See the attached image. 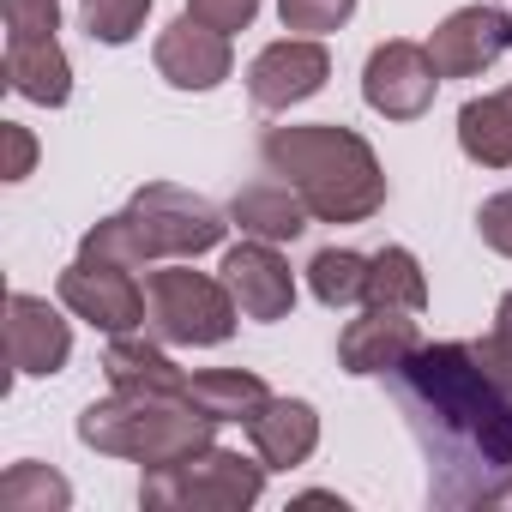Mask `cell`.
I'll return each instance as SVG.
<instances>
[{"label":"cell","mask_w":512,"mask_h":512,"mask_svg":"<svg viewBox=\"0 0 512 512\" xmlns=\"http://www.w3.org/2000/svg\"><path fill=\"white\" fill-rule=\"evenodd\" d=\"M392 392L428 458V494L440 506H494L512 476V386L488 374L476 344H422Z\"/></svg>","instance_id":"6da1fadb"},{"label":"cell","mask_w":512,"mask_h":512,"mask_svg":"<svg viewBox=\"0 0 512 512\" xmlns=\"http://www.w3.org/2000/svg\"><path fill=\"white\" fill-rule=\"evenodd\" d=\"M260 163L284 175L320 223H368L386 205V169L374 145L338 121L308 127H272L260 139Z\"/></svg>","instance_id":"7a4b0ae2"},{"label":"cell","mask_w":512,"mask_h":512,"mask_svg":"<svg viewBox=\"0 0 512 512\" xmlns=\"http://www.w3.org/2000/svg\"><path fill=\"white\" fill-rule=\"evenodd\" d=\"M211 416L187 398V392H109L97 404H85L79 416V440L103 458H127V464H175L199 446H211Z\"/></svg>","instance_id":"3957f363"},{"label":"cell","mask_w":512,"mask_h":512,"mask_svg":"<svg viewBox=\"0 0 512 512\" xmlns=\"http://www.w3.org/2000/svg\"><path fill=\"white\" fill-rule=\"evenodd\" d=\"M260 494H266V458L253 464L223 446H199L175 464L145 470L139 482V506L151 512H241Z\"/></svg>","instance_id":"277c9868"},{"label":"cell","mask_w":512,"mask_h":512,"mask_svg":"<svg viewBox=\"0 0 512 512\" xmlns=\"http://www.w3.org/2000/svg\"><path fill=\"white\" fill-rule=\"evenodd\" d=\"M241 308L229 296L223 278H205L181 260L157 266L145 278V326L163 338V344H187V350H211L235 332Z\"/></svg>","instance_id":"5b68a950"},{"label":"cell","mask_w":512,"mask_h":512,"mask_svg":"<svg viewBox=\"0 0 512 512\" xmlns=\"http://www.w3.org/2000/svg\"><path fill=\"white\" fill-rule=\"evenodd\" d=\"M127 217L139 223L151 260H199V253H211L223 241V211L175 181H151L127 199Z\"/></svg>","instance_id":"8992f818"},{"label":"cell","mask_w":512,"mask_h":512,"mask_svg":"<svg viewBox=\"0 0 512 512\" xmlns=\"http://www.w3.org/2000/svg\"><path fill=\"white\" fill-rule=\"evenodd\" d=\"M434 91H440V67H434L428 43L392 37L362 67V103L386 121H422L434 109Z\"/></svg>","instance_id":"52a82bcc"},{"label":"cell","mask_w":512,"mask_h":512,"mask_svg":"<svg viewBox=\"0 0 512 512\" xmlns=\"http://www.w3.org/2000/svg\"><path fill=\"white\" fill-rule=\"evenodd\" d=\"M61 308L73 320H91L97 332H139L145 326V284H133L127 266H103V260H79L61 272Z\"/></svg>","instance_id":"ba28073f"},{"label":"cell","mask_w":512,"mask_h":512,"mask_svg":"<svg viewBox=\"0 0 512 512\" xmlns=\"http://www.w3.org/2000/svg\"><path fill=\"white\" fill-rule=\"evenodd\" d=\"M332 79V55L320 37H284V43H266L260 55H253L247 67V97L253 109H266V115H284L296 103H308L314 91H326Z\"/></svg>","instance_id":"9c48e42d"},{"label":"cell","mask_w":512,"mask_h":512,"mask_svg":"<svg viewBox=\"0 0 512 512\" xmlns=\"http://www.w3.org/2000/svg\"><path fill=\"white\" fill-rule=\"evenodd\" d=\"M223 284H229L241 320L272 326V320H290V308H296V272L278 253V241H260V235H247L241 247L223 253Z\"/></svg>","instance_id":"30bf717a"},{"label":"cell","mask_w":512,"mask_h":512,"mask_svg":"<svg viewBox=\"0 0 512 512\" xmlns=\"http://www.w3.org/2000/svg\"><path fill=\"white\" fill-rule=\"evenodd\" d=\"M506 49H512V13H506V7H488V0L446 13V19L434 25V37H428V55H434V67H440V79H476V73L494 67Z\"/></svg>","instance_id":"8fae6325"},{"label":"cell","mask_w":512,"mask_h":512,"mask_svg":"<svg viewBox=\"0 0 512 512\" xmlns=\"http://www.w3.org/2000/svg\"><path fill=\"white\" fill-rule=\"evenodd\" d=\"M163 85L175 91H217L229 73H235V49H229V31H211L205 19L181 13L175 25H163L157 49H151Z\"/></svg>","instance_id":"7c38bea8"},{"label":"cell","mask_w":512,"mask_h":512,"mask_svg":"<svg viewBox=\"0 0 512 512\" xmlns=\"http://www.w3.org/2000/svg\"><path fill=\"white\" fill-rule=\"evenodd\" d=\"M7 362L19 380H49L73 362V326L49 308V296H7Z\"/></svg>","instance_id":"4fadbf2b"},{"label":"cell","mask_w":512,"mask_h":512,"mask_svg":"<svg viewBox=\"0 0 512 512\" xmlns=\"http://www.w3.org/2000/svg\"><path fill=\"white\" fill-rule=\"evenodd\" d=\"M416 350H422V326H416L410 308H368L362 320H350V326L338 332V362H344V374H356V380L398 374Z\"/></svg>","instance_id":"5bb4252c"},{"label":"cell","mask_w":512,"mask_h":512,"mask_svg":"<svg viewBox=\"0 0 512 512\" xmlns=\"http://www.w3.org/2000/svg\"><path fill=\"white\" fill-rule=\"evenodd\" d=\"M247 440H253V452L266 458V470H296L320 446V410L308 398H278L272 392V404L247 422Z\"/></svg>","instance_id":"9a60e30c"},{"label":"cell","mask_w":512,"mask_h":512,"mask_svg":"<svg viewBox=\"0 0 512 512\" xmlns=\"http://www.w3.org/2000/svg\"><path fill=\"white\" fill-rule=\"evenodd\" d=\"M308 199L284 181V175H272L266 169V181H247L235 199H229V223L241 229V235H260V241H296L302 229H308Z\"/></svg>","instance_id":"2e32d148"},{"label":"cell","mask_w":512,"mask_h":512,"mask_svg":"<svg viewBox=\"0 0 512 512\" xmlns=\"http://www.w3.org/2000/svg\"><path fill=\"white\" fill-rule=\"evenodd\" d=\"M103 374H109V392H187V374L169 362V350L139 338V332H115L109 338Z\"/></svg>","instance_id":"e0dca14e"},{"label":"cell","mask_w":512,"mask_h":512,"mask_svg":"<svg viewBox=\"0 0 512 512\" xmlns=\"http://www.w3.org/2000/svg\"><path fill=\"white\" fill-rule=\"evenodd\" d=\"M7 85L43 109H61L73 97V67L67 49L55 37H31V43H7Z\"/></svg>","instance_id":"ac0fdd59"},{"label":"cell","mask_w":512,"mask_h":512,"mask_svg":"<svg viewBox=\"0 0 512 512\" xmlns=\"http://www.w3.org/2000/svg\"><path fill=\"white\" fill-rule=\"evenodd\" d=\"M458 151L482 169H512V85L458 109Z\"/></svg>","instance_id":"d6986e66"},{"label":"cell","mask_w":512,"mask_h":512,"mask_svg":"<svg viewBox=\"0 0 512 512\" xmlns=\"http://www.w3.org/2000/svg\"><path fill=\"white\" fill-rule=\"evenodd\" d=\"M187 398L211 416V422H253L266 404H272V386L247 368H205V374H187Z\"/></svg>","instance_id":"ffe728a7"},{"label":"cell","mask_w":512,"mask_h":512,"mask_svg":"<svg viewBox=\"0 0 512 512\" xmlns=\"http://www.w3.org/2000/svg\"><path fill=\"white\" fill-rule=\"evenodd\" d=\"M368 308H410V314L428 308V278L410 247H380L368 260Z\"/></svg>","instance_id":"44dd1931"},{"label":"cell","mask_w":512,"mask_h":512,"mask_svg":"<svg viewBox=\"0 0 512 512\" xmlns=\"http://www.w3.org/2000/svg\"><path fill=\"white\" fill-rule=\"evenodd\" d=\"M73 506V482L37 458H19L0 476V512H67Z\"/></svg>","instance_id":"7402d4cb"},{"label":"cell","mask_w":512,"mask_h":512,"mask_svg":"<svg viewBox=\"0 0 512 512\" xmlns=\"http://www.w3.org/2000/svg\"><path fill=\"white\" fill-rule=\"evenodd\" d=\"M308 290L320 308H356L368 302V260L350 247H320L308 260Z\"/></svg>","instance_id":"603a6c76"},{"label":"cell","mask_w":512,"mask_h":512,"mask_svg":"<svg viewBox=\"0 0 512 512\" xmlns=\"http://www.w3.org/2000/svg\"><path fill=\"white\" fill-rule=\"evenodd\" d=\"M79 253H85V260H103V266H127V272L157 266V260H151V247H145V235H139V223H133L127 211H115V217L91 223V229H85V241H79Z\"/></svg>","instance_id":"cb8c5ba5"},{"label":"cell","mask_w":512,"mask_h":512,"mask_svg":"<svg viewBox=\"0 0 512 512\" xmlns=\"http://www.w3.org/2000/svg\"><path fill=\"white\" fill-rule=\"evenodd\" d=\"M145 13H151V0H79V19H85L91 43H109V49L133 43L145 31Z\"/></svg>","instance_id":"d4e9b609"},{"label":"cell","mask_w":512,"mask_h":512,"mask_svg":"<svg viewBox=\"0 0 512 512\" xmlns=\"http://www.w3.org/2000/svg\"><path fill=\"white\" fill-rule=\"evenodd\" d=\"M350 13H356V0H278L284 31H302V37H326L350 25Z\"/></svg>","instance_id":"484cf974"},{"label":"cell","mask_w":512,"mask_h":512,"mask_svg":"<svg viewBox=\"0 0 512 512\" xmlns=\"http://www.w3.org/2000/svg\"><path fill=\"white\" fill-rule=\"evenodd\" d=\"M0 19H7V43L55 37L61 31V0H0Z\"/></svg>","instance_id":"4316f807"},{"label":"cell","mask_w":512,"mask_h":512,"mask_svg":"<svg viewBox=\"0 0 512 512\" xmlns=\"http://www.w3.org/2000/svg\"><path fill=\"white\" fill-rule=\"evenodd\" d=\"M476 356L488 362V374H494V380H506V386H512V290L500 296L488 338H476Z\"/></svg>","instance_id":"83f0119b"},{"label":"cell","mask_w":512,"mask_h":512,"mask_svg":"<svg viewBox=\"0 0 512 512\" xmlns=\"http://www.w3.org/2000/svg\"><path fill=\"white\" fill-rule=\"evenodd\" d=\"M476 235H482V247H494V253H506V260H512V187L494 193V199H482Z\"/></svg>","instance_id":"f1b7e54d"},{"label":"cell","mask_w":512,"mask_h":512,"mask_svg":"<svg viewBox=\"0 0 512 512\" xmlns=\"http://www.w3.org/2000/svg\"><path fill=\"white\" fill-rule=\"evenodd\" d=\"M187 13L205 19L211 31H247L260 19V0H187Z\"/></svg>","instance_id":"f546056e"},{"label":"cell","mask_w":512,"mask_h":512,"mask_svg":"<svg viewBox=\"0 0 512 512\" xmlns=\"http://www.w3.org/2000/svg\"><path fill=\"white\" fill-rule=\"evenodd\" d=\"M0 139H7V181H25V175L37 169V139H31V127L0 121Z\"/></svg>","instance_id":"4dcf8cb0"},{"label":"cell","mask_w":512,"mask_h":512,"mask_svg":"<svg viewBox=\"0 0 512 512\" xmlns=\"http://www.w3.org/2000/svg\"><path fill=\"white\" fill-rule=\"evenodd\" d=\"M494 506H512V476H506V488H500V500Z\"/></svg>","instance_id":"1f68e13d"}]
</instances>
